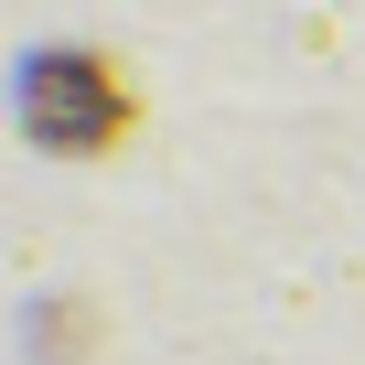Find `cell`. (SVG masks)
I'll return each mask as SVG.
<instances>
[{
  "instance_id": "6da1fadb",
  "label": "cell",
  "mask_w": 365,
  "mask_h": 365,
  "mask_svg": "<svg viewBox=\"0 0 365 365\" xmlns=\"http://www.w3.org/2000/svg\"><path fill=\"white\" fill-rule=\"evenodd\" d=\"M129 118H140V97H129L97 54H43V65H22V129H33L43 150H118Z\"/></svg>"
}]
</instances>
